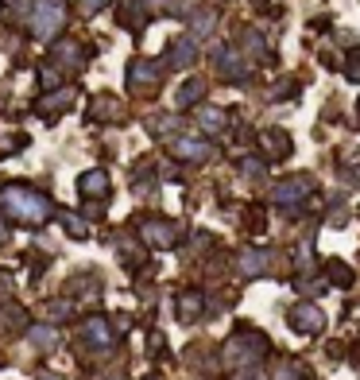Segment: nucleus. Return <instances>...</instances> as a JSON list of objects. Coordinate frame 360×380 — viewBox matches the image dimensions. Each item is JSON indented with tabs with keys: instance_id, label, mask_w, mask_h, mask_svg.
Here are the masks:
<instances>
[{
	"instance_id": "f257e3e1",
	"label": "nucleus",
	"mask_w": 360,
	"mask_h": 380,
	"mask_svg": "<svg viewBox=\"0 0 360 380\" xmlns=\"http://www.w3.org/2000/svg\"><path fill=\"white\" fill-rule=\"evenodd\" d=\"M0 202H4V210H12L23 225H39V221L47 218V210H51L47 198L35 194V190H28V186H4Z\"/></svg>"
},
{
	"instance_id": "f3484780",
	"label": "nucleus",
	"mask_w": 360,
	"mask_h": 380,
	"mask_svg": "<svg viewBox=\"0 0 360 380\" xmlns=\"http://www.w3.org/2000/svg\"><path fill=\"white\" fill-rule=\"evenodd\" d=\"M117 113H120L117 97H97V109H93L97 121H109V117H117Z\"/></svg>"
},
{
	"instance_id": "4468645a",
	"label": "nucleus",
	"mask_w": 360,
	"mask_h": 380,
	"mask_svg": "<svg viewBox=\"0 0 360 380\" xmlns=\"http://www.w3.org/2000/svg\"><path fill=\"white\" fill-rule=\"evenodd\" d=\"M155 74H159V70H155V62H132V82H136V86H147V82H155Z\"/></svg>"
},
{
	"instance_id": "4be33fe9",
	"label": "nucleus",
	"mask_w": 360,
	"mask_h": 380,
	"mask_svg": "<svg viewBox=\"0 0 360 380\" xmlns=\"http://www.w3.org/2000/svg\"><path fill=\"white\" fill-rule=\"evenodd\" d=\"M105 4H109V0H81V8H86V12H101Z\"/></svg>"
},
{
	"instance_id": "dca6fc26",
	"label": "nucleus",
	"mask_w": 360,
	"mask_h": 380,
	"mask_svg": "<svg viewBox=\"0 0 360 380\" xmlns=\"http://www.w3.org/2000/svg\"><path fill=\"white\" fill-rule=\"evenodd\" d=\"M178 311H182V318L186 322H194V318H198V311H202V295H182V303H178Z\"/></svg>"
},
{
	"instance_id": "6ab92c4d",
	"label": "nucleus",
	"mask_w": 360,
	"mask_h": 380,
	"mask_svg": "<svg viewBox=\"0 0 360 380\" xmlns=\"http://www.w3.org/2000/svg\"><path fill=\"white\" fill-rule=\"evenodd\" d=\"M330 279H337V284H353V268L341 264V260H333L330 264Z\"/></svg>"
},
{
	"instance_id": "412c9836",
	"label": "nucleus",
	"mask_w": 360,
	"mask_h": 380,
	"mask_svg": "<svg viewBox=\"0 0 360 380\" xmlns=\"http://www.w3.org/2000/svg\"><path fill=\"white\" fill-rule=\"evenodd\" d=\"M202 125H206V128H221V125H225L221 109H202Z\"/></svg>"
},
{
	"instance_id": "f03ea898",
	"label": "nucleus",
	"mask_w": 360,
	"mask_h": 380,
	"mask_svg": "<svg viewBox=\"0 0 360 380\" xmlns=\"http://www.w3.org/2000/svg\"><path fill=\"white\" fill-rule=\"evenodd\" d=\"M62 0H39L35 8H31V31H35L39 39H51L54 31L62 28Z\"/></svg>"
},
{
	"instance_id": "9d476101",
	"label": "nucleus",
	"mask_w": 360,
	"mask_h": 380,
	"mask_svg": "<svg viewBox=\"0 0 360 380\" xmlns=\"http://www.w3.org/2000/svg\"><path fill=\"white\" fill-rule=\"evenodd\" d=\"M86 337H89V342H97L101 350H109V345H112V334H109V326H105L101 318H93V322L86 326Z\"/></svg>"
},
{
	"instance_id": "1a4fd4ad",
	"label": "nucleus",
	"mask_w": 360,
	"mask_h": 380,
	"mask_svg": "<svg viewBox=\"0 0 360 380\" xmlns=\"http://www.w3.org/2000/svg\"><path fill=\"white\" fill-rule=\"evenodd\" d=\"M260 140H264V147H267L272 155H291V140L283 136V132H275V128H272V132H264Z\"/></svg>"
},
{
	"instance_id": "5701e85b",
	"label": "nucleus",
	"mask_w": 360,
	"mask_h": 380,
	"mask_svg": "<svg viewBox=\"0 0 360 380\" xmlns=\"http://www.w3.org/2000/svg\"><path fill=\"white\" fill-rule=\"evenodd\" d=\"M0 241H4V221H0Z\"/></svg>"
},
{
	"instance_id": "a211bd4d",
	"label": "nucleus",
	"mask_w": 360,
	"mask_h": 380,
	"mask_svg": "<svg viewBox=\"0 0 360 380\" xmlns=\"http://www.w3.org/2000/svg\"><path fill=\"white\" fill-rule=\"evenodd\" d=\"M31 342H35V345H43V350H51V345L59 342V334H54L51 326H35V330H31Z\"/></svg>"
},
{
	"instance_id": "f8f14e48",
	"label": "nucleus",
	"mask_w": 360,
	"mask_h": 380,
	"mask_svg": "<svg viewBox=\"0 0 360 380\" xmlns=\"http://www.w3.org/2000/svg\"><path fill=\"white\" fill-rule=\"evenodd\" d=\"M214 23H217V12H214V8L198 12V16H194V39H206L209 31H214Z\"/></svg>"
},
{
	"instance_id": "aec40b11",
	"label": "nucleus",
	"mask_w": 360,
	"mask_h": 380,
	"mask_svg": "<svg viewBox=\"0 0 360 380\" xmlns=\"http://www.w3.org/2000/svg\"><path fill=\"white\" fill-rule=\"evenodd\" d=\"M345 74L353 82H360V47H353V51H349V59H345Z\"/></svg>"
},
{
	"instance_id": "20e7f679",
	"label": "nucleus",
	"mask_w": 360,
	"mask_h": 380,
	"mask_svg": "<svg viewBox=\"0 0 360 380\" xmlns=\"http://www.w3.org/2000/svg\"><path fill=\"white\" fill-rule=\"evenodd\" d=\"M310 190H314V183H310L306 175H294V179H283L279 186H275V198H279V202H298V198H306Z\"/></svg>"
},
{
	"instance_id": "0eeeda50",
	"label": "nucleus",
	"mask_w": 360,
	"mask_h": 380,
	"mask_svg": "<svg viewBox=\"0 0 360 380\" xmlns=\"http://www.w3.org/2000/svg\"><path fill=\"white\" fill-rule=\"evenodd\" d=\"M78 186H81V194H105V190H109V175H105V171H86V175L78 179Z\"/></svg>"
},
{
	"instance_id": "7ed1b4c3",
	"label": "nucleus",
	"mask_w": 360,
	"mask_h": 380,
	"mask_svg": "<svg viewBox=\"0 0 360 380\" xmlns=\"http://www.w3.org/2000/svg\"><path fill=\"white\" fill-rule=\"evenodd\" d=\"M322 326H325V318H322V311L318 307H294L291 311V330H298V334H322Z\"/></svg>"
},
{
	"instance_id": "423d86ee",
	"label": "nucleus",
	"mask_w": 360,
	"mask_h": 380,
	"mask_svg": "<svg viewBox=\"0 0 360 380\" xmlns=\"http://www.w3.org/2000/svg\"><path fill=\"white\" fill-rule=\"evenodd\" d=\"M194 59H198V51H194V43H190V39H175V43H170L167 62L175 66V70H186V66H190Z\"/></svg>"
},
{
	"instance_id": "9b49d317",
	"label": "nucleus",
	"mask_w": 360,
	"mask_h": 380,
	"mask_svg": "<svg viewBox=\"0 0 360 380\" xmlns=\"http://www.w3.org/2000/svg\"><path fill=\"white\" fill-rule=\"evenodd\" d=\"M202 94H206V82H202V78H190V82H182V89H178V101H182V105H194Z\"/></svg>"
},
{
	"instance_id": "b1692460",
	"label": "nucleus",
	"mask_w": 360,
	"mask_h": 380,
	"mask_svg": "<svg viewBox=\"0 0 360 380\" xmlns=\"http://www.w3.org/2000/svg\"><path fill=\"white\" fill-rule=\"evenodd\" d=\"M43 380H59V376H43Z\"/></svg>"
},
{
	"instance_id": "39448f33",
	"label": "nucleus",
	"mask_w": 360,
	"mask_h": 380,
	"mask_svg": "<svg viewBox=\"0 0 360 380\" xmlns=\"http://www.w3.org/2000/svg\"><path fill=\"white\" fill-rule=\"evenodd\" d=\"M144 237L147 245H159V249H167V245H175V225L170 221H151V225H144Z\"/></svg>"
},
{
	"instance_id": "6e6552de",
	"label": "nucleus",
	"mask_w": 360,
	"mask_h": 380,
	"mask_svg": "<svg viewBox=\"0 0 360 380\" xmlns=\"http://www.w3.org/2000/svg\"><path fill=\"white\" fill-rule=\"evenodd\" d=\"M175 152L182 155V160H206V155H209V144H202V140H178Z\"/></svg>"
},
{
	"instance_id": "2eb2a0df",
	"label": "nucleus",
	"mask_w": 360,
	"mask_h": 380,
	"mask_svg": "<svg viewBox=\"0 0 360 380\" xmlns=\"http://www.w3.org/2000/svg\"><path fill=\"white\" fill-rule=\"evenodd\" d=\"M62 225H66V233H70V237H78V241H86V237H89L86 221H81L78 213H62Z\"/></svg>"
},
{
	"instance_id": "ddd939ff",
	"label": "nucleus",
	"mask_w": 360,
	"mask_h": 380,
	"mask_svg": "<svg viewBox=\"0 0 360 380\" xmlns=\"http://www.w3.org/2000/svg\"><path fill=\"white\" fill-rule=\"evenodd\" d=\"M240 268L248 272V276H260V272H267V252H244Z\"/></svg>"
}]
</instances>
